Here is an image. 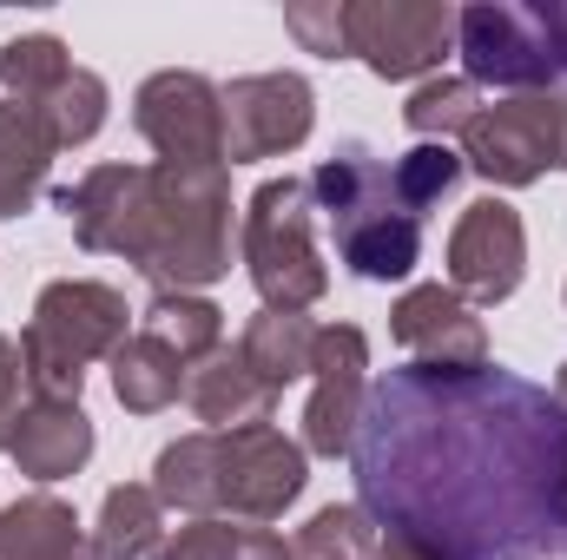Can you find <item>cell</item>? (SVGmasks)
Here are the masks:
<instances>
[{
  "label": "cell",
  "instance_id": "cell-11",
  "mask_svg": "<svg viewBox=\"0 0 567 560\" xmlns=\"http://www.w3.org/2000/svg\"><path fill=\"white\" fill-rule=\"evenodd\" d=\"M218 93H225V158L231 165L297 152L317 126V93L303 73H245Z\"/></svg>",
  "mask_w": 567,
  "mask_h": 560
},
{
  "label": "cell",
  "instance_id": "cell-25",
  "mask_svg": "<svg viewBox=\"0 0 567 560\" xmlns=\"http://www.w3.org/2000/svg\"><path fill=\"white\" fill-rule=\"evenodd\" d=\"M290 560H377V521L343 501V508H317L297 541H290Z\"/></svg>",
  "mask_w": 567,
  "mask_h": 560
},
{
  "label": "cell",
  "instance_id": "cell-4",
  "mask_svg": "<svg viewBox=\"0 0 567 560\" xmlns=\"http://www.w3.org/2000/svg\"><path fill=\"white\" fill-rule=\"evenodd\" d=\"M310 205L330 218L337 251L357 278L396 283L416 271L423 258V218L410 211L396 165H383L370 145H337L317 172H310Z\"/></svg>",
  "mask_w": 567,
  "mask_h": 560
},
{
  "label": "cell",
  "instance_id": "cell-30",
  "mask_svg": "<svg viewBox=\"0 0 567 560\" xmlns=\"http://www.w3.org/2000/svg\"><path fill=\"white\" fill-rule=\"evenodd\" d=\"M20 383H27V370H20V343L0 336V448H7V435H13V416H20Z\"/></svg>",
  "mask_w": 567,
  "mask_h": 560
},
{
  "label": "cell",
  "instance_id": "cell-12",
  "mask_svg": "<svg viewBox=\"0 0 567 560\" xmlns=\"http://www.w3.org/2000/svg\"><path fill=\"white\" fill-rule=\"evenodd\" d=\"M310 376H317V390L303 409V455H350L363 403H370V336L357 323L317 330Z\"/></svg>",
  "mask_w": 567,
  "mask_h": 560
},
{
  "label": "cell",
  "instance_id": "cell-16",
  "mask_svg": "<svg viewBox=\"0 0 567 560\" xmlns=\"http://www.w3.org/2000/svg\"><path fill=\"white\" fill-rule=\"evenodd\" d=\"M185 383H192V356L172 336H158L152 323H140V336H126L113 350V396L133 416H158L165 403L185 396Z\"/></svg>",
  "mask_w": 567,
  "mask_h": 560
},
{
  "label": "cell",
  "instance_id": "cell-19",
  "mask_svg": "<svg viewBox=\"0 0 567 560\" xmlns=\"http://www.w3.org/2000/svg\"><path fill=\"white\" fill-rule=\"evenodd\" d=\"M185 403H192V416L212 422V428H251V422H271L278 390H265L238 350H212V356L192 370Z\"/></svg>",
  "mask_w": 567,
  "mask_h": 560
},
{
  "label": "cell",
  "instance_id": "cell-28",
  "mask_svg": "<svg viewBox=\"0 0 567 560\" xmlns=\"http://www.w3.org/2000/svg\"><path fill=\"white\" fill-rule=\"evenodd\" d=\"M462 152L455 145H416V152H403L396 158V185H403V198H410V211L423 218L429 205H442L455 185H462Z\"/></svg>",
  "mask_w": 567,
  "mask_h": 560
},
{
  "label": "cell",
  "instance_id": "cell-22",
  "mask_svg": "<svg viewBox=\"0 0 567 560\" xmlns=\"http://www.w3.org/2000/svg\"><path fill=\"white\" fill-rule=\"evenodd\" d=\"M152 560H290V548H284V535H271V528L192 521V528H178Z\"/></svg>",
  "mask_w": 567,
  "mask_h": 560
},
{
  "label": "cell",
  "instance_id": "cell-1",
  "mask_svg": "<svg viewBox=\"0 0 567 560\" xmlns=\"http://www.w3.org/2000/svg\"><path fill=\"white\" fill-rule=\"evenodd\" d=\"M350 468L377 560H567V409L515 370H390Z\"/></svg>",
  "mask_w": 567,
  "mask_h": 560
},
{
  "label": "cell",
  "instance_id": "cell-7",
  "mask_svg": "<svg viewBox=\"0 0 567 560\" xmlns=\"http://www.w3.org/2000/svg\"><path fill=\"white\" fill-rule=\"evenodd\" d=\"M245 271L258 283L265 310H310L323 290H330V271L310 245V178H265L245 205Z\"/></svg>",
  "mask_w": 567,
  "mask_h": 560
},
{
  "label": "cell",
  "instance_id": "cell-29",
  "mask_svg": "<svg viewBox=\"0 0 567 560\" xmlns=\"http://www.w3.org/2000/svg\"><path fill=\"white\" fill-rule=\"evenodd\" d=\"M284 27L303 40V53L343 60V0H297V7H284Z\"/></svg>",
  "mask_w": 567,
  "mask_h": 560
},
{
  "label": "cell",
  "instance_id": "cell-14",
  "mask_svg": "<svg viewBox=\"0 0 567 560\" xmlns=\"http://www.w3.org/2000/svg\"><path fill=\"white\" fill-rule=\"evenodd\" d=\"M390 330H396V343L416 363H429V370H482L488 363V330H482V317L449 283L403 290L396 310H390Z\"/></svg>",
  "mask_w": 567,
  "mask_h": 560
},
{
  "label": "cell",
  "instance_id": "cell-8",
  "mask_svg": "<svg viewBox=\"0 0 567 560\" xmlns=\"http://www.w3.org/2000/svg\"><path fill=\"white\" fill-rule=\"evenodd\" d=\"M462 165L482 172L488 185H535L548 172H567V100L522 93L502 106H482L462 126Z\"/></svg>",
  "mask_w": 567,
  "mask_h": 560
},
{
  "label": "cell",
  "instance_id": "cell-13",
  "mask_svg": "<svg viewBox=\"0 0 567 560\" xmlns=\"http://www.w3.org/2000/svg\"><path fill=\"white\" fill-rule=\"evenodd\" d=\"M528 271V231L508 198H475L449 231V290L468 303H508Z\"/></svg>",
  "mask_w": 567,
  "mask_h": 560
},
{
  "label": "cell",
  "instance_id": "cell-18",
  "mask_svg": "<svg viewBox=\"0 0 567 560\" xmlns=\"http://www.w3.org/2000/svg\"><path fill=\"white\" fill-rule=\"evenodd\" d=\"M53 126L20 106V100H0V218H20L33 211V198L47 191V172H53Z\"/></svg>",
  "mask_w": 567,
  "mask_h": 560
},
{
  "label": "cell",
  "instance_id": "cell-26",
  "mask_svg": "<svg viewBox=\"0 0 567 560\" xmlns=\"http://www.w3.org/2000/svg\"><path fill=\"white\" fill-rule=\"evenodd\" d=\"M47 126H53V139H60V152L66 145H86L100 126H106V80L100 73H86V66H73L40 106H33Z\"/></svg>",
  "mask_w": 567,
  "mask_h": 560
},
{
  "label": "cell",
  "instance_id": "cell-17",
  "mask_svg": "<svg viewBox=\"0 0 567 560\" xmlns=\"http://www.w3.org/2000/svg\"><path fill=\"white\" fill-rule=\"evenodd\" d=\"M0 560H106V554L60 495H27V501L0 508Z\"/></svg>",
  "mask_w": 567,
  "mask_h": 560
},
{
  "label": "cell",
  "instance_id": "cell-2",
  "mask_svg": "<svg viewBox=\"0 0 567 560\" xmlns=\"http://www.w3.org/2000/svg\"><path fill=\"white\" fill-rule=\"evenodd\" d=\"M86 251L140 265L158 290H205L231 271V185L225 165H93L80 185H60Z\"/></svg>",
  "mask_w": 567,
  "mask_h": 560
},
{
  "label": "cell",
  "instance_id": "cell-5",
  "mask_svg": "<svg viewBox=\"0 0 567 560\" xmlns=\"http://www.w3.org/2000/svg\"><path fill=\"white\" fill-rule=\"evenodd\" d=\"M126 297L100 278H53L40 290L27 336H20V370L33 403H80L86 390V363H113V350L126 343Z\"/></svg>",
  "mask_w": 567,
  "mask_h": 560
},
{
  "label": "cell",
  "instance_id": "cell-27",
  "mask_svg": "<svg viewBox=\"0 0 567 560\" xmlns=\"http://www.w3.org/2000/svg\"><path fill=\"white\" fill-rule=\"evenodd\" d=\"M482 113V100H475V86L468 80H429L410 93V106H403V120H410V133L423 145H442V139H462V126Z\"/></svg>",
  "mask_w": 567,
  "mask_h": 560
},
{
  "label": "cell",
  "instance_id": "cell-6",
  "mask_svg": "<svg viewBox=\"0 0 567 560\" xmlns=\"http://www.w3.org/2000/svg\"><path fill=\"white\" fill-rule=\"evenodd\" d=\"M455 53L475 93L502 86L508 100L522 93L567 100V0H548V7L475 0L455 13Z\"/></svg>",
  "mask_w": 567,
  "mask_h": 560
},
{
  "label": "cell",
  "instance_id": "cell-9",
  "mask_svg": "<svg viewBox=\"0 0 567 560\" xmlns=\"http://www.w3.org/2000/svg\"><path fill=\"white\" fill-rule=\"evenodd\" d=\"M455 46V7L442 0H343V60L377 80H416Z\"/></svg>",
  "mask_w": 567,
  "mask_h": 560
},
{
  "label": "cell",
  "instance_id": "cell-15",
  "mask_svg": "<svg viewBox=\"0 0 567 560\" xmlns=\"http://www.w3.org/2000/svg\"><path fill=\"white\" fill-rule=\"evenodd\" d=\"M7 455L33 481H66V475H80L93 462V422H86L80 403H27L13 416Z\"/></svg>",
  "mask_w": 567,
  "mask_h": 560
},
{
  "label": "cell",
  "instance_id": "cell-20",
  "mask_svg": "<svg viewBox=\"0 0 567 560\" xmlns=\"http://www.w3.org/2000/svg\"><path fill=\"white\" fill-rule=\"evenodd\" d=\"M238 356L251 363V376H258L265 390H278V396H284V383L310 376L317 323H310V317H297V310H258V317H251V330H245V343H238Z\"/></svg>",
  "mask_w": 567,
  "mask_h": 560
},
{
  "label": "cell",
  "instance_id": "cell-23",
  "mask_svg": "<svg viewBox=\"0 0 567 560\" xmlns=\"http://www.w3.org/2000/svg\"><path fill=\"white\" fill-rule=\"evenodd\" d=\"M66 73H73V53H66L53 33H20V40L0 46V86H7L20 106H40Z\"/></svg>",
  "mask_w": 567,
  "mask_h": 560
},
{
  "label": "cell",
  "instance_id": "cell-24",
  "mask_svg": "<svg viewBox=\"0 0 567 560\" xmlns=\"http://www.w3.org/2000/svg\"><path fill=\"white\" fill-rule=\"evenodd\" d=\"M145 323H152L158 336H172V343L192 356V370H198L212 350H225V310H218V303H205V297L158 290V297L145 303Z\"/></svg>",
  "mask_w": 567,
  "mask_h": 560
},
{
  "label": "cell",
  "instance_id": "cell-21",
  "mask_svg": "<svg viewBox=\"0 0 567 560\" xmlns=\"http://www.w3.org/2000/svg\"><path fill=\"white\" fill-rule=\"evenodd\" d=\"M100 554L106 560H152L165 548V501L140 488V481H120V488H106V501H100Z\"/></svg>",
  "mask_w": 567,
  "mask_h": 560
},
{
  "label": "cell",
  "instance_id": "cell-3",
  "mask_svg": "<svg viewBox=\"0 0 567 560\" xmlns=\"http://www.w3.org/2000/svg\"><path fill=\"white\" fill-rule=\"evenodd\" d=\"M303 442L271 422L251 428H198L158 448L152 495L192 521H278L303 495Z\"/></svg>",
  "mask_w": 567,
  "mask_h": 560
},
{
  "label": "cell",
  "instance_id": "cell-31",
  "mask_svg": "<svg viewBox=\"0 0 567 560\" xmlns=\"http://www.w3.org/2000/svg\"><path fill=\"white\" fill-rule=\"evenodd\" d=\"M555 403L567 409V363H561V376H555Z\"/></svg>",
  "mask_w": 567,
  "mask_h": 560
},
{
  "label": "cell",
  "instance_id": "cell-10",
  "mask_svg": "<svg viewBox=\"0 0 567 560\" xmlns=\"http://www.w3.org/2000/svg\"><path fill=\"white\" fill-rule=\"evenodd\" d=\"M133 120L165 165H225V93L205 73H152L133 100Z\"/></svg>",
  "mask_w": 567,
  "mask_h": 560
}]
</instances>
